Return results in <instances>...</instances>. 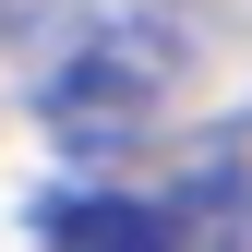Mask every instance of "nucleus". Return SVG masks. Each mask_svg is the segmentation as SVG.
Here are the masks:
<instances>
[{
    "instance_id": "nucleus-1",
    "label": "nucleus",
    "mask_w": 252,
    "mask_h": 252,
    "mask_svg": "<svg viewBox=\"0 0 252 252\" xmlns=\"http://www.w3.org/2000/svg\"><path fill=\"white\" fill-rule=\"evenodd\" d=\"M180 48H192L180 0H96L84 36H72V60L48 72V132L60 144H120L180 84Z\"/></svg>"
},
{
    "instance_id": "nucleus-2",
    "label": "nucleus",
    "mask_w": 252,
    "mask_h": 252,
    "mask_svg": "<svg viewBox=\"0 0 252 252\" xmlns=\"http://www.w3.org/2000/svg\"><path fill=\"white\" fill-rule=\"evenodd\" d=\"M48 240L60 252H180V216H156V204H96V192H84V204H48Z\"/></svg>"
}]
</instances>
